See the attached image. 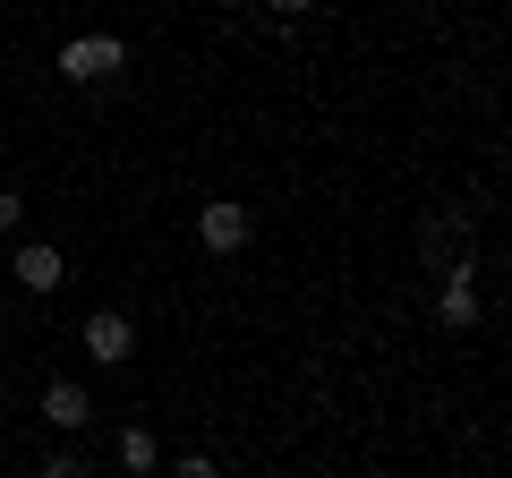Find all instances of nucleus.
<instances>
[{"mask_svg": "<svg viewBox=\"0 0 512 478\" xmlns=\"http://www.w3.org/2000/svg\"><path fill=\"white\" fill-rule=\"evenodd\" d=\"M128 350H137V325H128L120 308H94V316H86V359H103V368H120Z\"/></svg>", "mask_w": 512, "mask_h": 478, "instance_id": "nucleus-2", "label": "nucleus"}, {"mask_svg": "<svg viewBox=\"0 0 512 478\" xmlns=\"http://www.w3.org/2000/svg\"><path fill=\"white\" fill-rule=\"evenodd\" d=\"M197 239L214 248V257H231V248H248V205H231V197H214L197 214Z\"/></svg>", "mask_w": 512, "mask_h": 478, "instance_id": "nucleus-3", "label": "nucleus"}, {"mask_svg": "<svg viewBox=\"0 0 512 478\" xmlns=\"http://www.w3.org/2000/svg\"><path fill=\"white\" fill-rule=\"evenodd\" d=\"M265 9H274V18H308L316 0H265Z\"/></svg>", "mask_w": 512, "mask_h": 478, "instance_id": "nucleus-9", "label": "nucleus"}, {"mask_svg": "<svg viewBox=\"0 0 512 478\" xmlns=\"http://www.w3.org/2000/svg\"><path fill=\"white\" fill-rule=\"evenodd\" d=\"M120 470H154V436H146V427H128V436H120Z\"/></svg>", "mask_w": 512, "mask_h": 478, "instance_id": "nucleus-7", "label": "nucleus"}, {"mask_svg": "<svg viewBox=\"0 0 512 478\" xmlns=\"http://www.w3.org/2000/svg\"><path fill=\"white\" fill-rule=\"evenodd\" d=\"M214 9H248V0H214Z\"/></svg>", "mask_w": 512, "mask_h": 478, "instance_id": "nucleus-10", "label": "nucleus"}, {"mask_svg": "<svg viewBox=\"0 0 512 478\" xmlns=\"http://www.w3.org/2000/svg\"><path fill=\"white\" fill-rule=\"evenodd\" d=\"M18 282H26V291H60V282H69L60 248H18Z\"/></svg>", "mask_w": 512, "mask_h": 478, "instance_id": "nucleus-5", "label": "nucleus"}, {"mask_svg": "<svg viewBox=\"0 0 512 478\" xmlns=\"http://www.w3.org/2000/svg\"><path fill=\"white\" fill-rule=\"evenodd\" d=\"M120 35H77L69 52H60V77H77V86H103V77H120Z\"/></svg>", "mask_w": 512, "mask_h": 478, "instance_id": "nucleus-1", "label": "nucleus"}, {"mask_svg": "<svg viewBox=\"0 0 512 478\" xmlns=\"http://www.w3.org/2000/svg\"><path fill=\"white\" fill-rule=\"evenodd\" d=\"M26 222V205H18V188H0V231H18Z\"/></svg>", "mask_w": 512, "mask_h": 478, "instance_id": "nucleus-8", "label": "nucleus"}, {"mask_svg": "<svg viewBox=\"0 0 512 478\" xmlns=\"http://www.w3.org/2000/svg\"><path fill=\"white\" fill-rule=\"evenodd\" d=\"M436 308H444V325H478V274H470V257L444 274V299H436Z\"/></svg>", "mask_w": 512, "mask_h": 478, "instance_id": "nucleus-4", "label": "nucleus"}, {"mask_svg": "<svg viewBox=\"0 0 512 478\" xmlns=\"http://www.w3.org/2000/svg\"><path fill=\"white\" fill-rule=\"evenodd\" d=\"M43 419H52V427H86V385L52 376V393H43Z\"/></svg>", "mask_w": 512, "mask_h": 478, "instance_id": "nucleus-6", "label": "nucleus"}]
</instances>
